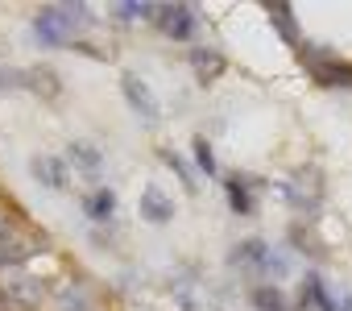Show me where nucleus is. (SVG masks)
<instances>
[{"mask_svg": "<svg viewBox=\"0 0 352 311\" xmlns=\"http://www.w3.org/2000/svg\"><path fill=\"white\" fill-rule=\"evenodd\" d=\"M0 294L13 299L17 307H42L46 286H42L25 266H5V270H0Z\"/></svg>", "mask_w": 352, "mask_h": 311, "instance_id": "1", "label": "nucleus"}, {"mask_svg": "<svg viewBox=\"0 0 352 311\" xmlns=\"http://www.w3.org/2000/svg\"><path fill=\"white\" fill-rule=\"evenodd\" d=\"M282 191H286V200H290L294 208H302V212H315V204H319V195H323L319 171H315V167H302V171H294V175L282 183Z\"/></svg>", "mask_w": 352, "mask_h": 311, "instance_id": "2", "label": "nucleus"}, {"mask_svg": "<svg viewBox=\"0 0 352 311\" xmlns=\"http://www.w3.org/2000/svg\"><path fill=\"white\" fill-rule=\"evenodd\" d=\"M153 21H157L162 34L179 38V42H191V34H195V13H191L187 5H157Z\"/></svg>", "mask_w": 352, "mask_h": 311, "instance_id": "3", "label": "nucleus"}, {"mask_svg": "<svg viewBox=\"0 0 352 311\" xmlns=\"http://www.w3.org/2000/svg\"><path fill=\"white\" fill-rule=\"evenodd\" d=\"M120 92H124V100L137 108V116H145V120H153V116H157V96L145 87V79H141V75L124 71V75H120Z\"/></svg>", "mask_w": 352, "mask_h": 311, "instance_id": "4", "label": "nucleus"}, {"mask_svg": "<svg viewBox=\"0 0 352 311\" xmlns=\"http://www.w3.org/2000/svg\"><path fill=\"white\" fill-rule=\"evenodd\" d=\"M46 245L38 241V237H25V233H13V237H5L0 241V270L5 266H25L34 253H42Z\"/></svg>", "mask_w": 352, "mask_h": 311, "instance_id": "5", "label": "nucleus"}, {"mask_svg": "<svg viewBox=\"0 0 352 311\" xmlns=\"http://www.w3.org/2000/svg\"><path fill=\"white\" fill-rule=\"evenodd\" d=\"M187 63H191V71H195V79L199 83H216L220 75H224V54H216V50H208V46H195L191 54H187Z\"/></svg>", "mask_w": 352, "mask_h": 311, "instance_id": "6", "label": "nucleus"}, {"mask_svg": "<svg viewBox=\"0 0 352 311\" xmlns=\"http://www.w3.org/2000/svg\"><path fill=\"white\" fill-rule=\"evenodd\" d=\"M67 162H75L79 175H87V179H100L104 175V153L96 145H87V141H71L67 145Z\"/></svg>", "mask_w": 352, "mask_h": 311, "instance_id": "7", "label": "nucleus"}, {"mask_svg": "<svg viewBox=\"0 0 352 311\" xmlns=\"http://www.w3.org/2000/svg\"><path fill=\"white\" fill-rule=\"evenodd\" d=\"M34 175H38L42 187H58V191L71 183V175H67V158H54V153H38V158H34Z\"/></svg>", "mask_w": 352, "mask_h": 311, "instance_id": "8", "label": "nucleus"}, {"mask_svg": "<svg viewBox=\"0 0 352 311\" xmlns=\"http://www.w3.org/2000/svg\"><path fill=\"white\" fill-rule=\"evenodd\" d=\"M141 216H145V220H157V224H166V220L174 216V208H170L166 191H157V187H145V195H141Z\"/></svg>", "mask_w": 352, "mask_h": 311, "instance_id": "9", "label": "nucleus"}, {"mask_svg": "<svg viewBox=\"0 0 352 311\" xmlns=\"http://www.w3.org/2000/svg\"><path fill=\"white\" fill-rule=\"evenodd\" d=\"M157 5H149V0H116L112 5V17L116 21H137V17H153Z\"/></svg>", "mask_w": 352, "mask_h": 311, "instance_id": "10", "label": "nucleus"}, {"mask_svg": "<svg viewBox=\"0 0 352 311\" xmlns=\"http://www.w3.org/2000/svg\"><path fill=\"white\" fill-rule=\"evenodd\" d=\"M253 307L257 311H286V299L274 286H253Z\"/></svg>", "mask_w": 352, "mask_h": 311, "instance_id": "11", "label": "nucleus"}, {"mask_svg": "<svg viewBox=\"0 0 352 311\" xmlns=\"http://www.w3.org/2000/svg\"><path fill=\"white\" fill-rule=\"evenodd\" d=\"M265 9H270V17H274V25L282 30V38L298 46V25H294V17L286 13V5H265Z\"/></svg>", "mask_w": 352, "mask_h": 311, "instance_id": "12", "label": "nucleus"}, {"mask_svg": "<svg viewBox=\"0 0 352 311\" xmlns=\"http://www.w3.org/2000/svg\"><path fill=\"white\" fill-rule=\"evenodd\" d=\"M21 83H25V87H38V92H46V96H54V92H58V79H50V71H46V67L21 71Z\"/></svg>", "mask_w": 352, "mask_h": 311, "instance_id": "13", "label": "nucleus"}, {"mask_svg": "<svg viewBox=\"0 0 352 311\" xmlns=\"http://www.w3.org/2000/svg\"><path fill=\"white\" fill-rule=\"evenodd\" d=\"M83 212H87L91 220H108V216H112V191H96V195H87V200H83Z\"/></svg>", "mask_w": 352, "mask_h": 311, "instance_id": "14", "label": "nucleus"}, {"mask_svg": "<svg viewBox=\"0 0 352 311\" xmlns=\"http://www.w3.org/2000/svg\"><path fill=\"white\" fill-rule=\"evenodd\" d=\"M166 162H170L174 171H179V179H183V183H187V187L195 191V171H191V167H187V162L179 158V153H166Z\"/></svg>", "mask_w": 352, "mask_h": 311, "instance_id": "15", "label": "nucleus"}, {"mask_svg": "<svg viewBox=\"0 0 352 311\" xmlns=\"http://www.w3.org/2000/svg\"><path fill=\"white\" fill-rule=\"evenodd\" d=\"M311 294H315V303H319V311H340L331 299H327V290L319 286V278H311Z\"/></svg>", "mask_w": 352, "mask_h": 311, "instance_id": "16", "label": "nucleus"}, {"mask_svg": "<svg viewBox=\"0 0 352 311\" xmlns=\"http://www.w3.org/2000/svg\"><path fill=\"white\" fill-rule=\"evenodd\" d=\"M195 158H199V167H204V175H216V162H212V149H208L204 141H195Z\"/></svg>", "mask_w": 352, "mask_h": 311, "instance_id": "17", "label": "nucleus"}, {"mask_svg": "<svg viewBox=\"0 0 352 311\" xmlns=\"http://www.w3.org/2000/svg\"><path fill=\"white\" fill-rule=\"evenodd\" d=\"M228 191H232V204H236V212H253V204H249V195L236 187V183H228Z\"/></svg>", "mask_w": 352, "mask_h": 311, "instance_id": "18", "label": "nucleus"}, {"mask_svg": "<svg viewBox=\"0 0 352 311\" xmlns=\"http://www.w3.org/2000/svg\"><path fill=\"white\" fill-rule=\"evenodd\" d=\"M13 233H17V224H13L5 212H0V241H5V237H13Z\"/></svg>", "mask_w": 352, "mask_h": 311, "instance_id": "19", "label": "nucleus"}, {"mask_svg": "<svg viewBox=\"0 0 352 311\" xmlns=\"http://www.w3.org/2000/svg\"><path fill=\"white\" fill-rule=\"evenodd\" d=\"M344 311H352V294H348V299H344Z\"/></svg>", "mask_w": 352, "mask_h": 311, "instance_id": "20", "label": "nucleus"}]
</instances>
